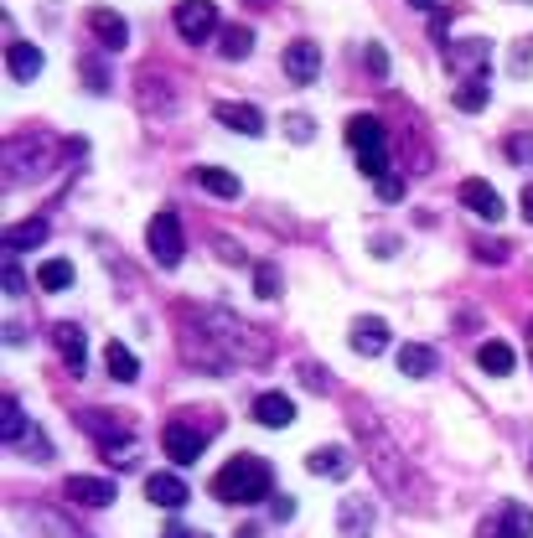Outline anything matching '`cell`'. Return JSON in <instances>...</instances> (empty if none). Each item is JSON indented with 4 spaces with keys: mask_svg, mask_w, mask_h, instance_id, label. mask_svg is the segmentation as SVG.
I'll list each match as a JSON object with an SVG mask.
<instances>
[{
    "mask_svg": "<svg viewBox=\"0 0 533 538\" xmlns=\"http://www.w3.org/2000/svg\"><path fill=\"white\" fill-rule=\"evenodd\" d=\"M352 430L363 435V451H368V466L378 471V482L389 487L404 507H425V497H420V476L409 471V461H404V451L389 440V430H383L368 409H352Z\"/></svg>",
    "mask_w": 533,
    "mask_h": 538,
    "instance_id": "1",
    "label": "cell"
},
{
    "mask_svg": "<svg viewBox=\"0 0 533 538\" xmlns=\"http://www.w3.org/2000/svg\"><path fill=\"white\" fill-rule=\"evenodd\" d=\"M197 321L213 332V342L223 347V357H228L233 368H264V363L275 357L270 337H264L254 321H244V316L218 311V306H197Z\"/></svg>",
    "mask_w": 533,
    "mask_h": 538,
    "instance_id": "2",
    "label": "cell"
},
{
    "mask_svg": "<svg viewBox=\"0 0 533 538\" xmlns=\"http://www.w3.org/2000/svg\"><path fill=\"white\" fill-rule=\"evenodd\" d=\"M275 492V471L264 456H233L218 476H213V497L218 502H264Z\"/></svg>",
    "mask_w": 533,
    "mask_h": 538,
    "instance_id": "3",
    "label": "cell"
},
{
    "mask_svg": "<svg viewBox=\"0 0 533 538\" xmlns=\"http://www.w3.org/2000/svg\"><path fill=\"white\" fill-rule=\"evenodd\" d=\"M73 420H78L83 435L99 440V456L109 466H135V435H130L125 420H114V414H104V409H78Z\"/></svg>",
    "mask_w": 533,
    "mask_h": 538,
    "instance_id": "4",
    "label": "cell"
},
{
    "mask_svg": "<svg viewBox=\"0 0 533 538\" xmlns=\"http://www.w3.org/2000/svg\"><path fill=\"white\" fill-rule=\"evenodd\" d=\"M176 337H182V357L187 363H197L202 373H233V363L223 357V347L213 342V332H207V326L197 321V311L192 306H176Z\"/></svg>",
    "mask_w": 533,
    "mask_h": 538,
    "instance_id": "5",
    "label": "cell"
},
{
    "mask_svg": "<svg viewBox=\"0 0 533 538\" xmlns=\"http://www.w3.org/2000/svg\"><path fill=\"white\" fill-rule=\"evenodd\" d=\"M145 249H151V259L161 269H176L187 254V238H182V223H176V213H156L151 228H145Z\"/></svg>",
    "mask_w": 533,
    "mask_h": 538,
    "instance_id": "6",
    "label": "cell"
},
{
    "mask_svg": "<svg viewBox=\"0 0 533 538\" xmlns=\"http://www.w3.org/2000/svg\"><path fill=\"white\" fill-rule=\"evenodd\" d=\"M487 63H492V37L446 42V68H451L456 78H487Z\"/></svg>",
    "mask_w": 533,
    "mask_h": 538,
    "instance_id": "7",
    "label": "cell"
},
{
    "mask_svg": "<svg viewBox=\"0 0 533 538\" xmlns=\"http://www.w3.org/2000/svg\"><path fill=\"white\" fill-rule=\"evenodd\" d=\"M171 21H176V32L197 47V42H207L218 32V6H213V0H182V6L171 11Z\"/></svg>",
    "mask_w": 533,
    "mask_h": 538,
    "instance_id": "8",
    "label": "cell"
},
{
    "mask_svg": "<svg viewBox=\"0 0 533 538\" xmlns=\"http://www.w3.org/2000/svg\"><path fill=\"white\" fill-rule=\"evenodd\" d=\"M477 538H533V507L502 502L492 518H482V533Z\"/></svg>",
    "mask_w": 533,
    "mask_h": 538,
    "instance_id": "9",
    "label": "cell"
},
{
    "mask_svg": "<svg viewBox=\"0 0 533 538\" xmlns=\"http://www.w3.org/2000/svg\"><path fill=\"white\" fill-rule=\"evenodd\" d=\"M373 523H378L373 497H368V492H347L342 507H337V533H342V538H368Z\"/></svg>",
    "mask_w": 533,
    "mask_h": 538,
    "instance_id": "10",
    "label": "cell"
},
{
    "mask_svg": "<svg viewBox=\"0 0 533 538\" xmlns=\"http://www.w3.org/2000/svg\"><path fill=\"white\" fill-rule=\"evenodd\" d=\"M161 451L171 456V466H192V461L207 451V435L192 430V425H182V420H171V425L161 430Z\"/></svg>",
    "mask_w": 533,
    "mask_h": 538,
    "instance_id": "11",
    "label": "cell"
},
{
    "mask_svg": "<svg viewBox=\"0 0 533 538\" xmlns=\"http://www.w3.org/2000/svg\"><path fill=\"white\" fill-rule=\"evenodd\" d=\"M285 78L290 83H316L321 78V42H311V37H295L290 47H285Z\"/></svg>",
    "mask_w": 533,
    "mask_h": 538,
    "instance_id": "12",
    "label": "cell"
},
{
    "mask_svg": "<svg viewBox=\"0 0 533 538\" xmlns=\"http://www.w3.org/2000/svg\"><path fill=\"white\" fill-rule=\"evenodd\" d=\"M63 492L78 502V507H114V497H120V487L109 482V476H68L63 482Z\"/></svg>",
    "mask_w": 533,
    "mask_h": 538,
    "instance_id": "13",
    "label": "cell"
},
{
    "mask_svg": "<svg viewBox=\"0 0 533 538\" xmlns=\"http://www.w3.org/2000/svg\"><path fill=\"white\" fill-rule=\"evenodd\" d=\"M88 32H94L109 52H125V42H130V21H125L120 11H109V6H94V11H88Z\"/></svg>",
    "mask_w": 533,
    "mask_h": 538,
    "instance_id": "14",
    "label": "cell"
},
{
    "mask_svg": "<svg viewBox=\"0 0 533 538\" xmlns=\"http://www.w3.org/2000/svg\"><path fill=\"white\" fill-rule=\"evenodd\" d=\"M52 342H57V352H63L68 373L78 378V373L88 368V337H83V326H73V321H57V326H52Z\"/></svg>",
    "mask_w": 533,
    "mask_h": 538,
    "instance_id": "15",
    "label": "cell"
},
{
    "mask_svg": "<svg viewBox=\"0 0 533 538\" xmlns=\"http://www.w3.org/2000/svg\"><path fill=\"white\" fill-rule=\"evenodd\" d=\"M145 497H151L156 507H166V513H182L192 492H187V482H182L176 471H156L151 482H145Z\"/></svg>",
    "mask_w": 533,
    "mask_h": 538,
    "instance_id": "16",
    "label": "cell"
},
{
    "mask_svg": "<svg viewBox=\"0 0 533 538\" xmlns=\"http://www.w3.org/2000/svg\"><path fill=\"white\" fill-rule=\"evenodd\" d=\"M461 202H466L477 218H487V223L502 218V197H497L492 182H482V176H466V182H461Z\"/></svg>",
    "mask_w": 533,
    "mask_h": 538,
    "instance_id": "17",
    "label": "cell"
},
{
    "mask_svg": "<svg viewBox=\"0 0 533 538\" xmlns=\"http://www.w3.org/2000/svg\"><path fill=\"white\" fill-rule=\"evenodd\" d=\"M26 528H32V538H88L83 528H73L63 513H52V507H26Z\"/></svg>",
    "mask_w": 533,
    "mask_h": 538,
    "instance_id": "18",
    "label": "cell"
},
{
    "mask_svg": "<svg viewBox=\"0 0 533 538\" xmlns=\"http://www.w3.org/2000/svg\"><path fill=\"white\" fill-rule=\"evenodd\" d=\"M42 68H47L42 47H32V42H11V47H6V73H11L16 83H32V78H42Z\"/></svg>",
    "mask_w": 533,
    "mask_h": 538,
    "instance_id": "19",
    "label": "cell"
},
{
    "mask_svg": "<svg viewBox=\"0 0 533 538\" xmlns=\"http://www.w3.org/2000/svg\"><path fill=\"white\" fill-rule=\"evenodd\" d=\"M306 471H311V476H332V482H342V476L352 471V451H347V445H321V451L306 456Z\"/></svg>",
    "mask_w": 533,
    "mask_h": 538,
    "instance_id": "20",
    "label": "cell"
},
{
    "mask_svg": "<svg viewBox=\"0 0 533 538\" xmlns=\"http://www.w3.org/2000/svg\"><path fill=\"white\" fill-rule=\"evenodd\" d=\"M347 347H352V352H363V357H378L383 347H389V326H383L378 316H363V321L347 332Z\"/></svg>",
    "mask_w": 533,
    "mask_h": 538,
    "instance_id": "21",
    "label": "cell"
},
{
    "mask_svg": "<svg viewBox=\"0 0 533 538\" xmlns=\"http://www.w3.org/2000/svg\"><path fill=\"white\" fill-rule=\"evenodd\" d=\"M347 145L352 151H383V119L378 114H352L347 119Z\"/></svg>",
    "mask_w": 533,
    "mask_h": 538,
    "instance_id": "22",
    "label": "cell"
},
{
    "mask_svg": "<svg viewBox=\"0 0 533 538\" xmlns=\"http://www.w3.org/2000/svg\"><path fill=\"white\" fill-rule=\"evenodd\" d=\"M254 420H259L264 430H285V425L295 420L290 394H259V399H254Z\"/></svg>",
    "mask_w": 533,
    "mask_h": 538,
    "instance_id": "23",
    "label": "cell"
},
{
    "mask_svg": "<svg viewBox=\"0 0 533 538\" xmlns=\"http://www.w3.org/2000/svg\"><path fill=\"white\" fill-rule=\"evenodd\" d=\"M218 119H223L228 130H239V135H264V130H270L254 104H218Z\"/></svg>",
    "mask_w": 533,
    "mask_h": 538,
    "instance_id": "24",
    "label": "cell"
},
{
    "mask_svg": "<svg viewBox=\"0 0 533 538\" xmlns=\"http://www.w3.org/2000/svg\"><path fill=\"white\" fill-rule=\"evenodd\" d=\"M26 435H32V425H26V409L16 394H6V404H0V440L6 445H21Z\"/></svg>",
    "mask_w": 533,
    "mask_h": 538,
    "instance_id": "25",
    "label": "cell"
},
{
    "mask_svg": "<svg viewBox=\"0 0 533 538\" xmlns=\"http://www.w3.org/2000/svg\"><path fill=\"white\" fill-rule=\"evenodd\" d=\"M513 363H518L513 347H508V342H497V337H492V342H482V352H477V368H482V373H492V378H508V373H513Z\"/></svg>",
    "mask_w": 533,
    "mask_h": 538,
    "instance_id": "26",
    "label": "cell"
},
{
    "mask_svg": "<svg viewBox=\"0 0 533 538\" xmlns=\"http://www.w3.org/2000/svg\"><path fill=\"white\" fill-rule=\"evenodd\" d=\"M394 363H399V373H404V378H430V373H435V352H430V347H420V342H404Z\"/></svg>",
    "mask_w": 533,
    "mask_h": 538,
    "instance_id": "27",
    "label": "cell"
},
{
    "mask_svg": "<svg viewBox=\"0 0 533 538\" xmlns=\"http://www.w3.org/2000/svg\"><path fill=\"white\" fill-rule=\"evenodd\" d=\"M42 238H47V218H26V223H11L6 228V249L21 254V249H37Z\"/></svg>",
    "mask_w": 533,
    "mask_h": 538,
    "instance_id": "28",
    "label": "cell"
},
{
    "mask_svg": "<svg viewBox=\"0 0 533 538\" xmlns=\"http://www.w3.org/2000/svg\"><path fill=\"white\" fill-rule=\"evenodd\" d=\"M197 187H207V192H213V197H239L244 187H239V176H233V171H218V166H197Z\"/></svg>",
    "mask_w": 533,
    "mask_h": 538,
    "instance_id": "29",
    "label": "cell"
},
{
    "mask_svg": "<svg viewBox=\"0 0 533 538\" xmlns=\"http://www.w3.org/2000/svg\"><path fill=\"white\" fill-rule=\"evenodd\" d=\"M218 52L228 57V63H244V57L254 52V32H249V26H223V37H218Z\"/></svg>",
    "mask_w": 533,
    "mask_h": 538,
    "instance_id": "30",
    "label": "cell"
},
{
    "mask_svg": "<svg viewBox=\"0 0 533 538\" xmlns=\"http://www.w3.org/2000/svg\"><path fill=\"white\" fill-rule=\"evenodd\" d=\"M104 363H109V373L120 378V383H135V378H140V363H135V352H130L125 342H109V347H104Z\"/></svg>",
    "mask_w": 533,
    "mask_h": 538,
    "instance_id": "31",
    "label": "cell"
},
{
    "mask_svg": "<svg viewBox=\"0 0 533 538\" xmlns=\"http://www.w3.org/2000/svg\"><path fill=\"white\" fill-rule=\"evenodd\" d=\"M487 99H492L487 78H466V83L456 88V109H461V114H477V109H487Z\"/></svg>",
    "mask_w": 533,
    "mask_h": 538,
    "instance_id": "32",
    "label": "cell"
},
{
    "mask_svg": "<svg viewBox=\"0 0 533 538\" xmlns=\"http://www.w3.org/2000/svg\"><path fill=\"white\" fill-rule=\"evenodd\" d=\"M37 285H42V290H52V295H57V290H68V285H73V259H47V264L37 269Z\"/></svg>",
    "mask_w": 533,
    "mask_h": 538,
    "instance_id": "33",
    "label": "cell"
},
{
    "mask_svg": "<svg viewBox=\"0 0 533 538\" xmlns=\"http://www.w3.org/2000/svg\"><path fill=\"white\" fill-rule=\"evenodd\" d=\"M140 109H156V114H171V94H166V83L151 88V73L140 78Z\"/></svg>",
    "mask_w": 533,
    "mask_h": 538,
    "instance_id": "34",
    "label": "cell"
},
{
    "mask_svg": "<svg viewBox=\"0 0 533 538\" xmlns=\"http://www.w3.org/2000/svg\"><path fill=\"white\" fill-rule=\"evenodd\" d=\"M285 135H290L295 145H306V140L316 135V119H311L306 109H290V114H285Z\"/></svg>",
    "mask_w": 533,
    "mask_h": 538,
    "instance_id": "35",
    "label": "cell"
},
{
    "mask_svg": "<svg viewBox=\"0 0 533 538\" xmlns=\"http://www.w3.org/2000/svg\"><path fill=\"white\" fill-rule=\"evenodd\" d=\"M502 151H508V161L528 166V161H533V130H518V135H508V140H502Z\"/></svg>",
    "mask_w": 533,
    "mask_h": 538,
    "instance_id": "36",
    "label": "cell"
},
{
    "mask_svg": "<svg viewBox=\"0 0 533 538\" xmlns=\"http://www.w3.org/2000/svg\"><path fill=\"white\" fill-rule=\"evenodd\" d=\"M295 373H301V383L311 388V394H332V373H327V368H316V363H301Z\"/></svg>",
    "mask_w": 533,
    "mask_h": 538,
    "instance_id": "37",
    "label": "cell"
},
{
    "mask_svg": "<svg viewBox=\"0 0 533 538\" xmlns=\"http://www.w3.org/2000/svg\"><path fill=\"white\" fill-rule=\"evenodd\" d=\"M254 290L264 295V301H275V295H280V269L275 264H259L254 269Z\"/></svg>",
    "mask_w": 533,
    "mask_h": 538,
    "instance_id": "38",
    "label": "cell"
},
{
    "mask_svg": "<svg viewBox=\"0 0 533 538\" xmlns=\"http://www.w3.org/2000/svg\"><path fill=\"white\" fill-rule=\"evenodd\" d=\"M358 171L373 176V182H383V176H389V151H363L358 156Z\"/></svg>",
    "mask_w": 533,
    "mask_h": 538,
    "instance_id": "39",
    "label": "cell"
},
{
    "mask_svg": "<svg viewBox=\"0 0 533 538\" xmlns=\"http://www.w3.org/2000/svg\"><path fill=\"white\" fill-rule=\"evenodd\" d=\"M16 451H21V456H37V461H52V445H47V435H42L37 425H32V435H26Z\"/></svg>",
    "mask_w": 533,
    "mask_h": 538,
    "instance_id": "40",
    "label": "cell"
},
{
    "mask_svg": "<svg viewBox=\"0 0 533 538\" xmlns=\"http://www.w3.org/2000/svg\"><path fill=\"white\" fill-rule=\"evenodd\" d=\"M363 57H368V68H373V78H378V83L389 78V52H383L378 42H368V47H363Z\"/></svg>",
    "mask_w": 533,
    "mask_h": 538,
    "instance_id": "41",
    "label": "cell"
},
{
    "mask_svg": "<svg viewBox=\"0 0 533 538\" xmlns=\"http://www.w3.org/2000/svg\"><path fill=\"white\" fill-rule=\"evenodd\" d=\"M83 73H88V88H94V94H109V73H104V63H94V57H88Z\"/></svg>",
    "mask_w": 533,
    "mask_h": 538,
    "instance_id": "42",
    "label": "cell"
},
{
    "mask_svg": "<svg viewBox=\"0 0 533 538\" xmlns=\"http://www.w3.org/2000/svg\"><path fill=\"white\" fill-rule=\"evenodd\" d=\"M378 197H383V202H399V197H404V176H394V171H389V176L378 182Z\"/></svg>",
    "mask_w": 533,
    "mask_h": 538,
    "instance_id": "43",
    "label": "cell"
},
{
    "mask_svg": "<svg viewBox=\"0 0 533 538\" xmlns=\"http://www.w3.org/2000/svg\"><path fill=\"white\" fill-rule=\"evenodd\" d=\"M26 290V275H21V269H16V259L6 264V295H21Z\"/></svg>",
    "mask_w": 533,
    "mask_h": 538,
    "instance_id": "44",
    "label": "cell"
},
{
    "mask_svg": "<svg viewBox=\"0 0 533 538\" xmlns=\"http://www.w3.org/2000/svg\"><path fill=\"white\" fill-rule=\"evenodd\" d=\"M477 259H492V264H502V259H508V244H477Z\"/></svg>",
    "mask_w": 533,
    "mask_h": 538,
    "instance_id": "45",
    "label": "cell"
},
{
    "mask_svg": "<svg viewBox=\"0 0 533 538\" xmlns=\"http://www.w3.org/2000/svg\"><path fill=\"white\" fill-rule=\"evenodd\" d=\"M446 26H451V16H440V11L430 16V37H435L440 47H446Z\"/></svg>",
    "mask_w": 533,
    "mask_h": 538,
    "instance_id": "46",
    "label": "cell"
},
{
    "mask_svg": "<svg viewBox=\"0 0 533 538\" xmlns=\"http://www.w3.org/2000/svg\"><path fill=\"white\" fill-rule=\"evenodd\" d=\"M270 513H275V518H290V513H295V502H290V497H275V502H270Z\"/></svg>",
    "mask_w": 533,
    "mask_h": 538,
    "instance_id": "47",
    "label": "cell"
},
{
    "mask_svg": "<svg viewBox=\"0 0 533 538\" xmlns=\"http://www.w3.org/2000/svg\"><path fill=\"white\" fill-rule=\"evenodd\" d=\"M523 218L533 223V187H523Z\"/></svg>",
    "mask_w": 533,
    "mask_h": 538,
    "instance_id": "48",
    "label": "cell"
},
{
    "mask_svg": "<svg viewBox=\"0 0 533 538\" xmlns=\"http://www.w3.org/2000/svg\"><path fill=\"white\" fill-rule=\"evenodd\" d=\"M409 6H414V11H435V0H409Z\"/></svg>",
    "mask_w": 533,
    "mask_h": 538,
    "instance_id": "49",
    "label": "cell"
},
{
    "mask_svg": "<svg viewBox=\"0 0 533 538\" xmlns=\"http://www.w3.org/2000/svg\"><path fill=\"white\" fill-rule=\"evenodd\" d=\"M528 357H533V321H528Z\"/></svg>",
    "mask_w": 533,
    "mask_h": 538,
    "instance_id": "50",
    "label": "cell"
}]
</instances>
